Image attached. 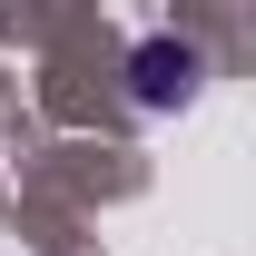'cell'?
I'll return each instance as SVG.
<instances>
[{
  "instance_id": "obj_1",
  "label": "cell",
  "mask_w": 256,
  "mask_h": 256,
  "mask_svg": "<svg viewBox=\"0 0 256 256\" xmlns=\"http://www.w3.org/2000/svg\"><path fill=\"white\" fill-rule=\"evenodd\" d=\"M128 79H138V108H178V98L197 89V50L188 40H148V50L128 60Z\"/></svg>"
}]
</instances>
